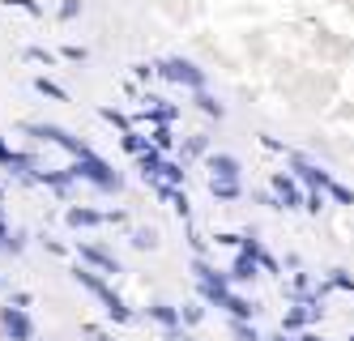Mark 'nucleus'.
Here are the masks:
<instances>
[{
    "label": "nucleus",
    "instance_id": "24",
    "mask_svg": "<svg viewBox=\"0 0 354 341\" xmlns=\"http://www.w3.org/2000/svg\"><path fill=\"white\" fill-rule=\"evenodd\" d=\"M231 333H235V341H261V333L252 329L248 320H231Z\"/></svg>",
    "mask_w": 354,
    "mask_h": 341
},
{
    "label": "nucleus",
    "instance_id": "18",
    "mask_svg": "<svg viewBox=\"0 0 354 341\" xmlns=\"http://www.w3.org/2000/svg\"><path fill=\"white\" fill-rule=\"evenodd\" d=\"M133 248H137V252H154V248H158V230H154V226H137V230H133Z\"/></svg>",
    "mask_w": 354,
    "mask_h": 341
},
{
    "label": "nucleus",
    "instance_id": "2",
    "mask_svg": "<svg viewBox=\"0 0 354 341\" xmlns=\"http://www.w3.org/2000/svg\"><path fill=\"white\" fill-rule=\"evenodd\" d=\"M73 277H77V282L86 286V291H90L98 303L107 307V316H111V320H120V324H133V311L124 307V299H120V295H115V291H111V286H107L103 277H98L94 269H86V265H82V269H73Z\"/></svg>",
    "mask_w": 354,
    "mask_h": 341
},
{
    "label": "nucleus",
    "instance_id": "3",
    "mask_svg": "<svg viewBox=\"0 0 354 341\" xmlns=\"http://www.w3.org/2000/svg\"><path fill=\"white\" fill-rule=\"evenodd\" d=\"M192 277H196L201 299L226 307V299H231V282H226V273H222V269H214L205 256H196V260H192Z\"/></svg>",
    "mask_w": 354,
    "mask_h": 341
},
{
    "label": "nucleus",
    "instance_id": "6",
    "mask_svg": "<svg viewBox=\"0 0 354 341\" xmlns=\"http://www.w3.org/2000/svg\"><path fill=\"white\" fill-rule=\"evenodd\" d=\"M286 158H290V175H295V179L303 183V188H320V192L328 188V179H333V175H328V171H324L320 163H312L308 154H299V149H290Z\"/></svg>",
    "mask_w": 354,
    "mask_h": 341
},
{
    "label": "nucleus",
    "instance_id": "35",
    "mask_svg": "<svg viewBox=\"0 0 354 341\" xmlns=\"http://www.w3.org/2000/svg\"><path fill=\"white\" fill-rule=\"evenodd\" d=\"M86 337H90V341H111L107 333H98V329H86Z\"/></svg>",
    "mask_w": 354,
    "mask_h": 341
},
{
    "label": "nucleus",
    "instance_id": "31",
    "mask_svg": "<svg viewBox=\"0 0 354 341\" xmlns=\"http://www.w3.org/2000/svg\"><path fill=\"white\" fill-rule=\"evenodd\" d=\"M77 13H82V5H77V0H64V5H60V13H56V17H60V21H73V17H77Z\"/></svg>",
    "mask_w": 354,
    "mask_h": 341
},
{
    "label": "nucleus",
    "instance_id": "27",
    "mask_svg": "<svg viewBox=\"0 0 354 341\" xmlns=\"http://www.w3.org/2000/svg\"><path fill=\"white\" fill-rule=\"evenodd\" d=\"M103 120H107V124H115L120 133H129V128H133V120H129V116H120V111H111V107L103 111Z\"/></svg>",
    "mask_w": 354,
    "mask_h": 341
},
{
    "label": "nucleus",
    "instance_id": "30",
    "mask_svg": "<svg viewBox=\"0 0 354 341\" xmlns=\"http://www.w3.org/2000/svg\"><path fill=\"white\" fill-rule=\"evenodd\" d=\"M35 90H39V94H47V98H68L56 82H35Z\"/></svg>",
    "mask_w": 354,
    "mask_h": 341
},
{
    "label": "nucleus",
    "instance_id": "7",
    "mask_svg": "<svg viewBox=\"0 0 354 341\" xmlns=\"http://www.w3.org/2000/svg\"><path fill=\"white\" fill-rule=\"evenodd\" d=\"M320 316H324V307H320V299L312 295V299H299V307L286 311V320H282V324H286V333H299V329H312Z\"/></svg>",
    "mask_w": 354,
    "mask_h": 341
},
{
    "label": "nucleus",
    "instance_id": "12",
    "mask_svg": "<svg viewBox=\"0 0 354 341\" xmlns=\"http://www.w3.org/2000/svg\"><path fill=\"white\" fill-rule=\"evenodd\" d=\"M68 226H77V230H86V226H103V222H124V214H98V209H68Z\"/></svg>",
    "mask_w": 354,
    "mask_h": 341
},
{
    "label": "nucleus",
    "instance_id": "9",
    "mask_svg": "<svg viewBox=\"0 0 354 341\" xmlns=\"http://www.w3.org/2000/svg\"><path fill=\"white\" fill-rule=\"evenodd\" d=\"M269 188H273V196H277V209H303V192H299L295 175H273Z\"/></svg>",
    "mask_w": 354,
    "mask_h": 341
},
{
    "label": "nucleus",
    "instance_id": "14",
    "mask_svg": "<svg viewBox=\"0 0 354 341\" xmlns=\"http://www.w3.org/2000/svg\"><path fill=\"white\" fill-rule=\"evenodd\" d=\"M162 158H167V154H158V149H145L141 154V179H149V183H158L162 179Z\"/></svg>",
    "mask_w": 354,
    "mask_h": 341
},
{
    "label": "nucleus",
    "instance_id": "21",
    "mask_svg": "<svg viewBox=\"0 0 354 341\" xmlns=\"http://www.w3.org/2000/svg\"><path fill=\"white\" fill-rule=\"evenodd\" d=\"M120 149H124V154H133V158H141V154L149 149V141H145V137H137V133H133V128H129V133H124V137H120Z\"/></svg>",
    "mask_w": 354,
    "mask_h": 341
},
{
    "label": "nucleus",
    "instance_id": "1",
    "mask_svg": "<svg viewBox=\"0 0 354 341\" xmlns=\"http://www.w3.org/2000/svg\"><path fill=\"white\" fill-rule=\"evenodd\" d=\"M205 171H209V192L218 201H239L243 196V183H239V163L231 154H209L205 158Z\"/></svg>",
    "mask_w": 354,
    "mask_h": 341
},
{
    "label": "nucleus",
    "instance_id": "13",
    "mask_svg": "<svg viewBox=\"0 0 354 341\" xmlns=\"http://www.w3.org/2000/svg\"><path fill=\"white\" fill-rule=\"evenodd\" d=\"M154 188H158V196H162V201L175 209V214H180V218H188V214H192V205H188V196L180 192V183H167V179H158Z\"/></svg>",
    "mask_w": 354,
    "mask_h": 341
},
{
    "label": "nucleus",
    "instance_id": "38",
    "mask_svg": "<svg viewBox=\"0 0 354 341\" xmlns=\"http://www.w3.org/2000/svg\"><path fill=\"white\" fill-rule=\"evenodd\" d=\"M0 286H5V282H0Z\"/></svg>",
    "mask_w": 354,
    "mask_h": 341
},
{
    "label": "nucleus",
    "instance_id": "29",
    "mask_svg": "<svg viewBox=\"0 0 354 341\" xmlns=\"http://www.w3.org/2000/svg\"><path fill=\"white\" fill-rule=\"evenodd\" d=\"M239 239H243V234H231V230H222V234H214V243H222V248H231V252H239Z\"/></svg>",
    "mask_w": 354,
    "mask_h": 341
},
{
    "label": "nucleus",
    "instance_id": "25",
    "mask_svg": "<svg viewBox=\"0 0 354 341\" xmlns=\"http://www.w3.org/2000/svg\"><path fill=\"white\" fill-rule=\"evenodd\" d=\"M162 179H167V183H184V167L171 163V158H162Z\"/></svg>",
    "mask_w": 354,
    "mask_h": 341
},
{
    "label": "nucleus",
    "instance_id": "28",
    "mask_svg": "<svg viewBox=\"0 0 354 341\" xmlns=\"http://www.w3.org/2000/svg\"><path fill=\"white\" fill-rule=\"evenodd\" d=\"M9 9H21V13H30V17H39L43 9H39V0H5Z\"/></svg>",
    "mask_w": 354,
    "mask_h": 341
},
{
    "label": "nucleus",
    "instance_id": "33",
    "mask_svg": "<svg viewBox=\"0 0 354 341\" xmlns=\"http://www.w3.org/2000/svg\"><path fill=\"white\" fill-rule=\"evenodd\" d=\"M149 77H154V64H137L133 68V82H149Z\"/></svg>",
    "mask_w": 354,
    "mask_h": 341
},
{
    "label": "nucleus",
    "instance_id": "37",
    "mask_svg": "<svg viewBox=\"0 0 354 341\" xmlns=\"http://www.w3.org/2000/svg\"><path fill=\"white\" fill-rule=\"evenodd\" d=\"M171 341H192V337H180V333H175V337H171Z\"/></svg>",
    "mask_w": 354,
    "mask_h": 341
},
{
    "label": "nucleus",
    "instance_id": "5",
    "mask_svg": "<svg viewBox=\"0 0 354 341\" xmlns=\"http://www.w3.org/2000/svg\"><path fill=\"white\" fill-rule=\"evenodd\" d=\"M68 171L77 175V179H86V183H94V188H103V192H120V188H124V183H120V175L111 171V163L94 158V154H90V158H77V163H73Z\"/></svg>",
    "mask_w": 354,
    "mask_h": 341
},
{
    "label": "nucleus",
    "instance_id": "17",
    "mask_svg": "<svg viewBox=\"0 0 354 341\" xmlns=\"http://www.w3.org/2000/svg\"><path fill=\"white\" fill-rule=\"evenodd\" d=\"M149 145L158 154H171L175 149V137H171V124H154V133H149Z\"/></svg>",
    "mask_w": 354,
    "mask_h": 341
},
{
    "label": "nucleus",
    "instance_id": "34",
    "mask_svg": "<svg viewBox=\"0 0 354 341\" xmlns=\"http://www.w3.org/2000/svg\"><path fill=\"white\" fill-rule=\"evenodd\" d=\"M261 145H265V149H273V154H290V149H286L282 141H277V137H261Z\"/></svg>",
    "mask_w": 354,
    "mask_h": 341
},
{
    "label": "nucleus",
    "instance_id": "36",
    "mask_svg": "<svg viewBox=\"0 0 354 341\" xmlns=\"http://www.w3.org/2000/svg\"><path fill=\"white\" fill-rule=\"evenodd\" d=\"M5 239H9V226H5V222H0V243H5Z\"/></svg>",
    "mask_w": 354,
    "mask_h": 341
},
{
    "label": "nucleus",
    "instance_id": "16",
    "mask_svg": "<svg viewBox=\"0 0 354 341\" xmlns=\"http://www.w3.org/2000/svg\"><path fill=\"white\" fill-rule=\"evenodd\" d=\"M226 316H231V320H252V316H257V303L231 295V299H226Z\"/></svg>",
    "mask_w": 354,
    "mask_h": 341
},
{
    "label": "nucleus",
    "instance_id": "32",
    "mask_svg": "<svg viewBox=\"0 0 354 341\" xmlns=\"http://www.w3.org/2000/svg\"><path fill=\"white\" fill-rule=\"evenodd\" d=\"M26 60H39V64H52V51H43V47H30V51H26Z\"/></svg>",
    "mask_w": 354,
    "mask_h": 341
},
{
    "label": "nucleus",
    "instance_id": "26",
    "mask_svg": "<svg viewBox=\"0 0 354 341\" xmlns=\"http://www.w3.org/2000/svg\"><path fill=\"white\" fill-rule=\"evenodd\" d=\"M201 316H205V307H196V303H184V311H180V324H196Z\"/></svg>",
    "mask_w": 354,
    "mask_h": 341
},
{
    "label": "nucleus",
    "instance_id": "10",
    "mask_svg": "<svg viewBox=\"0 0 354 341\" xmlns=\"http://www.w3.org/2000/svg\"><path fill=\"white\" fill-rule=\"evenodd\" d=\"M261 277V265H257V256L252 252H235V260H231V269H226V282H257Z\"/></svg>",
    "mask_w": 354,
    "mask_h": 341
},
{
    "label": "nucleus",
    "instance_id": "22",
    "mask_svg": "<svg viewBox=\"0 0 354 341\" xmlns=\"http://www.w3.org/2000/svg\"><path fill=\"white\" fill-rule=\"evenodd\" d=\"M205 149H209V137H192V141L184 145V154H180V158H184V163H192V158H201Z\"/></svg>",
    "mask_w": 354,
    "mask_h": 341
},
{
    "label": "nucleus",
    "instance_id": "23",
    "mask_svg": "<svg viewBox=\"0 0 354 341\" xmlns=\"http://www.w3.org/2000/svg\"><path fill=\"white\" fill-rule=\"evenodd\" d=\"M303 209H308V214H324V192L308 188V192H303Z\"/></svg>",
    "mask_w": 354,
    "mask_h": 341
},
{
    "label": "nucleus",
    "instance_id": "20",
    "mask_svg": "<svg viewBox=\"0 0 354 341\" xmlns=\"http://www.w3.org/2000/svg\"><path fill=\"white\" fill-rule=\"evenodd\" d=\"M324 196L333 201V205H354V188H346V183H337V179H328Z\"/></svg>",
    "mask_w": 354,
    "mask_h": 341
},
{
    "label": "nucleus",
    "instance_id": "15",
    "mask_svg": "<svg viewBox=\"0 0 354 341\" xmlns=\"http://www.w3.org/2000/svg\"><path fill=\"white\" fill-rule=\"evenodd\" d=\"M149 320H158V324L175 337V329H180V311L167 307V303H149Z\"/></svg>",
    "mask_w": 354,
    "mask_h": 341
},
{
    "label": "nucleus",
    "instance_id": "19",
    "mask_svg": "<svg viewBox=\"0 0 354 341\" xmlns=\"http://www.w3.org/2000/svg\"><path fill=\"white\" fill-rule=\"evenodd\" d=\"M192 94H196V107L205 111L209 120H222V116H226V111H222V102H218V98H214L209 90H192Z\"/></svg>",
    "mask_w": 354,
    "mask_h": 341
},
{
    "label": "nucleus",
    "instance_id": "8",
    "mask_svg": "<svg viewBox=\"0 0 354 341\" xmlns=\"http://www.w3.org/2000/svg\"><path fill=\"white\" fill-rule=\"evenodd\" d=\"M0 329H5L9 341H35V329L21 307H0Z\"/></svg>",
    "mask_w": 354,
    "mask_h": 341
},
{
    "label": "nucleus",
    "instance_id": "4",
    "mask_svg": "<svg viewBox=\"0 0 354 341\" xmlns=\"http://www.w3.org/2000/svg\"><path fill=\"white\" fill-rule=\"evenodd\" d=\"M154 77H162V82H175V86H188V90H205V73H201L192 60L184 56H167L154 64Z\"/></svg>",
    "mask_w": 354,
    "mask_h": 341
},
{
    "label": "nucleus",
    "instance_id": "11",
    "mask_svg": "<svg viewBox=\"0 0 354 341\" xmlns=\"http://www.w3.org/2000/svg\"><path fill=\"white\" fill-rule=\"evenodd\" d=\"M82 260H86L90 269H103L107 277H111V273H120V260H115L107 248H98V243H82Z\"/></svg>",
    "mask_w": 354,
    "mask_h": 341
},
{
    "label": "nucleus",
    "instance_id": "39",
    "mask_svg": "<svg viewBox=\"0 0 354 341\" xmlns=\"http://www.w3.org/2000/svg\"><path fill=\"white\" fill-rule=\"evenodd\" d=\"M350 341H354V337H350Z\"/></svg>",
    "mask_w": 354,
    "mask_h": 341
}]
</instances>
